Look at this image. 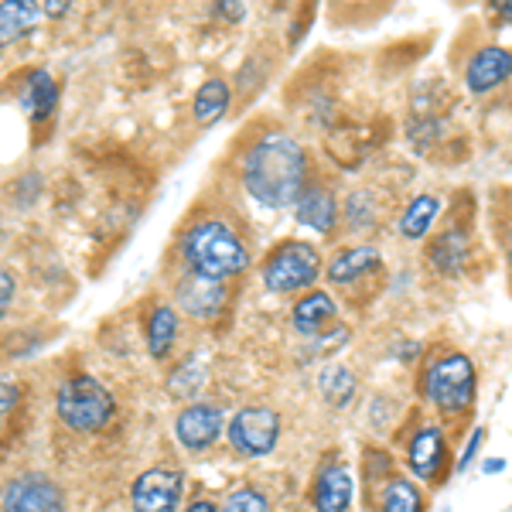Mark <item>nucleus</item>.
Masks as SVG:
<instances>
[{
	"mask_svg": "<svg viewBox=\"0 0 512 512\" xmlns=\"http://www.w3.org/2000/svg\"><path fill=\"white\" fill-rule=\"evenodd\" d=\"M308 158L304 147L287 134H267L246 151L243 185L267 209H287L304 195Z\"/></svg>",
	"mask_w": 512,
	"mask_h": 512,
	"instance_id": "f257e3e1",
	"label": "nucleus"
},
{
	"mask_svg": "<svg viewBox=\"0 0 512 512\" xmlns=\"http://www.w3.org/2000/svg\"><path fill=\"white\" fill-rule=\"evenodd\" d=\"M181 256L188 263V274L222 280L243 274L250 267V253H246L243 239H239L226 222H195L181 239Z\"/></svg>",
	"mask_w": 512,
	"mask_h": 512,
	"instance_id": "f03ea898",
	"label": "nucleus"
},
{
	"mask_svg": "<svg viewBox=\"0 0 512 512\" xmlns=\"http://www.w3.org/2000/svg\"><path fill=\"white\" fill-rule=\"evenodd\" d=\"M478 393V376L468 355L451 352L444 359H437L424 376V396L437 407V414L444 417H458L465 414L475 403Z\"/></svg>",
	"mask_w": 512,
	"mask_h": 512,
	"instance_id": "7ed1b4c3",
	"label": "nucleus"
},
{
	"mask_svg": "<svg viewBox=\"0 0 512 512\" xmlns=\"http://www.w3.org/2000/svg\"><path fill=\"white\" fill-rule=\"evenodd\" d=\"M55 407H59V417L72 427V431L93 434V431H99V427L110 424L117 403H113V393L106 390L99 379L72 376L59 386Z\"/></svg>",
	"mask_w": 512,
	"mask_h": 512,
	"instance_id": "20e7f679",
	"label": "nucleus"
},
{
	"mask_svg": "<svg viewBox=\"0 0 512 512\" xmlns=\"http://www.w3.org/2000/svg\"><path fill=\"white\" fill-rule=\"evenodd\" d=\"M321 277V253L311 243H284L263 263V287L270 294H294L315 287Z\"/></svg>",
	"mask_w": 512,
	"mask_h": 512,
	"instance_id": "39448f33",
	"label": "nucleus"
},
{
	"mask_svg": "<svg viewBox=\"0 0 512 512\" xmlns=\"http://www.w3.org/2000/svg\"><path fill=\"white\" fill-rule=\"evenodd\" d=\"M280 441V417L270 407H243L229 420V444L246 458H263Z\"/></svg>",
	"mask_w": 512,
	"mask_h": 512,
	"instance_id": "423d86ee",
	"label": "nucleus"
},
{
	"mask_svg": "<svg viewBox=\"0 0 512 512\" xmlns=\"http://www.w3.org/2000/svg\"><path fill=\"white\" fill-rule=\"evenodd\" d=\"M0 506L4 512H65V495L48 475L24 472L7 482Z\"/></svg>",
	"mask_w": 512,
	"mask_h": 512,
	"instance_id": "0eeeda50",
	"label": "nucleus"
},
{
	"mask_svg": "<svg viewBox=\"0 0 512 512\" xmlns=\"http://www.w3.org/2000/svg\"><path fill=\"white\" fill-rule=\"evenodd\" d=\"M185 489V475L178 468H151L134 482L130 502L134 512H175Z\"/></svg>",
	"mask_w": 512,
	"mask_h": 512,
	"instance_id": "6e6552de",
	"label": "nucleus"
},
{
	"mask_svg": "<svg viewBox=\"0 0 512 512\" xmlns=\"http://www.w3.org/2000/svg\"><path fill=\"white\" fill-rule=\"evenodd\" d=\"M222 424H226V414L216 407V403H192L185 407L175 420V434L178 444L185 451H205L216 444V437L222 434Z\"/></svg>",
	"mask_w": 512,
	"mask_h": 512,
	"instance_id": "1a4fd4ad",
	"label": "nucleus"
},
{
	"mask_svg": "<svg viewBox=\"0 0 512 512\" xmlns=\"http://www.w3.org/2000/svg\"><path fill=\"white\" fill-rule=\"evenodd\" d=\"M448 465V441L441 427H420L407 448V468L420 482H437Z\"/></svg>",
	"mask_w": 512,
	"mask_h": 512,
	"instance_id": "9d476101",
	"label": "nucleus"
},
{
	"mask_svg": "<svg viewBox=\"0 0 512 512\" xmlns=\"http://www.w3.org/2000/svg\"><path fill=\"white\" fill-rule=\"evenodd\" d=\"M512 76V52L509 48H482L465 69V86L472 93H492L495 86H502Z\"/></svg>",
	"mask_w": 512,
	"mask_h": 512,
	"instance_id": "9b49d317",
	"label": "nucleus"
},
{
	"mask_svg": "<svg viewBox=\"0 0 512 512\" xmlns=\"http://www.w3.org/2000/svg\"><path fill=\"white\" fill-rule=\"evenodd\" d=\"M178 301H181V308H185L188 315L212 318L222 308V301H226V284H222V280L188 274L178 284Z\"/></svg>",
	"mask_w": 512,
	"mask_h": 512,
	"instance_id": "f8f14e48",
	"label": "nucleus"
},
{
	"mask_svg": "<svg viewBox=\"0 0 512 512\" xmlns=\"http://www.w3.org/2000/svg\"><path fill=\"white\" fill-rule=\"evenodd\" d=\"M294 216L301 226L315 229V233L328 236L335 233V222H338V202L328 188H304V195L294 202Z\"/></svg>",
	"mask_w": 512,
	"mask_h": 512,
	"instance_id": "ddd939ff",
	"label": "nucleus"
},
{
	"mask_svg": "<svg viewBox=\"0 0 512 512\" xmlns=\"http://www.w3.org/2000/svg\"><path fill=\"white\" fill-rule=\"evenodd\" d=\"M352 495H355V485H352V475L345 465H328L325 472L318 475V485H315V512H349L352 506Z\"/></svg>",
	"mask_w": 512,
	"mask_h": 512,
	"instance_id": "4468645a",
	"label": "nucleus"
},
{
	"mask_svg": "<svg viewBox=\"0 0 512 512\" xmlns=\"http://www.w3.org/2000/svg\"><path fill=\"white\" fill-rule=\"evenodd\" d=\"M45 18V4L38 0H7L0 4V45H14Z\"/></svg>",
	"mask_w": 512,
	"mask_h": 512,
	"instance_id": "2eb2a0df",
	"label": "nucleus"
},
{
	"mask_svg": "<svg viewBox=\"0 0 512 512\" xmlns=\"http://www.w3.org/2000/svg\"><path fill=\"white\" fill-rule=\"evenodd\" d=\"M55 99H59V86H55V79L48 76L45 69L31 72L28 82H24V89H21V110L28 113L35 123H41V120L52 117Z\"/></svg>",
	"mask_w": 512,
	"mask_h": 512,
	"instance_id": "dca6fc26",
	"label": "nucleus"
},
{
	"mask_svg": "<svg viewBox=\"0 0 512 512\" xmlns=\"http://www.w3.org/2000/svg\"><path fill=\"white\" fill-rule=\"evenodd\" d=\"M383 263L376 246H352V250H342L328 263V280L332 284H352V280L366 277L369 270H376Z\"/></svg>",
	"mask_w": 512,
	"mask_h": 512,
	"instance_id": "f3484780",
	"label": "nucleus"
},
{
	"mask_svg": "<svg viewBox=\"0 0 512 512\" xmlns=\"http://www.w3.org/2000/svg\"><path fill=\"white\" fill-rule=\"evenodd\" d=\"M335 301H332V294H325V291H311V294H304L301 301L294 304V328L301 335H318L321 328L328 325V321L335 318Z\"/></svg>",
	"mask_w": 512,
	"mask_h": 512,
	"instance_id": "a211bd4d",
	"label": "nucleus"
},
{
	"mask_svg": "<svg viewBox=\"0 0 512 512\" xmlns=\"http://www.w3.org/2000/svg\"><path fill=\"white\" fill-rule=\"evenodd\" d=\"M465 260H468V239H465V233H458V229H448L444 236H437V243L431 246V263H434L437 270H441L444 277L461 274Z\"/></svg>",
	"mask_w": 512,
	"mask_h": 512,
	"instance_id": "6ab92c4d",
	"label": "nucleus"
},
{
	"mask_svg": "<svg viewBox=\"0 0 512 512\" xmlns=\"http://www.w3.org/2000/svg\"><path fill=\"white\" fill-rule=\"evenodd\" d=\"M437 212H441V195H417L414 202L407 205L403 219H400V236L424 239L427 233H431Z\"/></svg>",
	"mask_w": 512,
	"mask_h": 512,
	"instance_id": "aec40b11",
	"label": "nucleus"
},
{
	"mask_svg": "<svg viewBox=\"0 0 512 512\" xmlns=\"http://www.w3.org/2000/svg\"><path fill=\"white\" fill-rule=\"evenodd\" d=\"M192 110H195V120L202 123V127H212V123H219L222 113L229 110V86L222 79H209L202 89H198Z\"/></svg>",
	"mask_w": 512,
	"mask_h": 512,
	"instance_id": "412c9836",
	"label": "nucleus"
},
{
	"mask_svg": "<svg viewBox=\"0 0 512 512\" xmlns=\"http://www.w3.org/2000/svg\"><path fill=\"white\" fill-rule=\"evenodd\" d=\"M175 335H178L175 311H171L168 304L154 308L151 325H147V352H151L154 359H164V355L171 352V345H175Z\"/></svg>",
	"mask_w": 512,
	"mask_h": 512,
	"instance_id": "4be33fe9",
	"label": "nucleus"
},
{
	"mask_svg": "<svg viewBox=\"0 0 512 512\" xmlns=\"http://www.w3.org/2000/svg\"><path fill=\"white\" fill-rule=\"evenodd\" d=\"M379 512H424L420 489L410 478H393L379 495Z\"/></svg>",
	"mask_w": 512,
	"mask_h": 512,
	"instance_id": "5701e85b",
	"label": "nucleus"
},
{
	"mask_svg": "<svg viewBox=\"0 0 512 512\" xmlns=\"http://www.w3.org/2000/svg\"><path fill=\"white\" fill-rule=\"evenodd\" d=\"M321 396H325L332 407H349L352 396H355V376L349 373V369L342 366H332L321 373Z\"/></svg>",
	"mask_w": 512,
	"mask_h": 512,
	"instance_id": "b1692460",
	"label": "nucleus"
},
{
	"mask_svg": "<svg viewBox=\"0 0 512 512\" xmlns=\"http://www.w3.org/2000/svg\"><path fill=\"white\" fill-rule=\"evenodd\" d=\"M168 386H171V393H175V396H195V393L205 386V369H202V362H198V359L185 362V366H181L178 373L168 379Z\"/></svg>",
	"mask_w": 512,
	"mask_h": 512,
	"instance_id": "393cba45",
	"label": "nucleus"
},
{
	"mask_svg": "<svg viewBox=\"0 0 512 512\" xmlns=\"http://www.w3.org/2000/svg\"><path fill=\"white\" fill-rule=\"evenodd\" d=\"M222 512H270L267 499H263L256 489H236L233 495L226 499Z\"/></svg>",
	"mask_w": 512,
	"mask_h": 512,
	"instance_id": "a878e982",
	"label": "nucleus"
},
{
	"mask_svg": "<svg viewBox=\"0 0 512 512\" xmlns=\"http://www.w3.org/2000/svg\"><path fill=\"white\" fill-rule=\"evenodd\" d=\"M482 441H485V427H475L465 444V451H461V458H458V472H465V468L472 465V458L478 454V448H482Z\"/></svg>",
	"mask_w": 512,
	"mask_h": 512,
	"instance_id": "bb28decb",
	"label": "nucleus"
},
{
	"mask_svg": "<svg viewBox=\"0 0 512 512\" xmlns=\"http://www.w3.org/2000/svg\"><path fill=\"white\" fill-rule=\"evenodd\" d=\"M11 297H14V277L7 274L4 267H0V315L7 311V304H11Z\"/></svg>",
	"mask_w": 512,
	"mask_h": 512,
	"instance_id": "cd10ccee",
	"label": "nucleus"
},
{
	"mask_svg": "<svg viewBox=\"0 0 512 512\" xmlns=\"http://www.w3.org/2000/svg\"><path fill=\"white\" fill-rule=\"evenodd\" d=\"M14 403H18V386L7 383V379H0V414H7Z\"/></svg>",
	"mask_w": 512,
	"mask_h": 512,
	"instance_id": "c85d7f7f",
	"label": "nucleus"
},
{
	"mask_svg": "<svg viewBox=\"0 0 512 512\" xmlns=\"http://www.w3.org/2000/svg\"><path fill=\"white\" fill-rule=\"evenodd\" d=\"M216 11L222 14V18H229V21H239V18L246 14V11H243V4H236V0H222Z\"/></svg>",
	"mask_w": 512,
	"mask_h": 512,
	"instance_id": "c756f323",
	"label": "nucleus"
},
{
	"mask_svg": "<svg viewBox=\"0 0 512 512\" xmlns=\"http://www.w3.org/2000/svg\"><path fill=\"white\" fill-rule=\"evenodd\" d=\"M69 11V4L65 0H52V4H45V18H59V14Z\"/></svg>",
	"mask_w": 512,
	"mask_h": 512,
	"instance_id": "7c9ffc66",
	"label": "nucleus"
},
{
	"mask_svg": "<svg viewBox=\"0 0 512 512\" xmlns=\"http://www.w3.org/2000/svg\"><path fill=\"white\" fill-rule=\"evenodd\" d=\"M502 468H506V461H502V458H489V461L482 465V472H485V475H499Z\"/></svg>",
	"mask_w": 512,
	"mask_h": 512,
	"instance_id": "2f4dec72",
	"label": "nucleus"
},
{
	"mask_svg": "<svg viewBox=\"0 0 512 512\" xmlns=\"http://www.w3.org/2000/svg\"><path fill=\"white\" fill-rule=\"evenodd\" d=\"M185 512H219V509H216V506H212V502L198 499V502H192V506H188Z\"/></svg>",
	"mask_w": 512,
	"mask_h": 512,
	"instance_id": "473e14b6",
	"label": "nucleus"
},
{
	"mask_svg": "<svg viewBox=\"0 0 512 512\" xmlns=\"http://www.w3.org/2000/svg\"><path fill=\"white\" fill-rule=\"evenodd\" d=\"M495 11H502V14H509V18H512V4H506V0H495Z\"/></svg>",
	"mask_w": 512,
	"mask_h": 512,
	"instance_id": "72a5a7b5",
	"label": "nucleus"
},
{
	"mask_svg": "<svg viewBox=\"0 0 512 512\" xmlns=\"http://www.w3.org/2000/svg\"><path fill=\"white\" fill-rule=\"evenodd\" d=\"M509 260H512V246H509Z\"/></svg>",
	"mask_w": 512,
	"mask_h": 512,
	"instance_id": "f704fd0d",
	"label": "nucleus"
}]
</instances>
